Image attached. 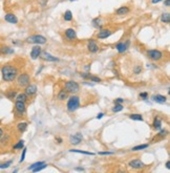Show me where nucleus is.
Returning <instances> with one entry per match:
<instances>
[{"label": "nucleus", "mask_w": 170, "mask_h": 173, "mask_svg": "<svg viewBox=\"0 0 170 173\" xmlns=\"http://www.w3.org/2000/svg\"><path fill=\"white\" fill-rule=\"evenodd\" d=\"M1 74H2V79L5 82H12L17 78L18 68L12 64H6L1 68Z\"/></svg>", "instance_id": "nucleus-1"}, {"label": "nucleus", "mask_w": 170, "mask_h": 173, "mask_svg": "<svg viewBox=\"0 0 170 173\" xmlns=\"http://www.w3.org/2000/svg\"><path fill=\"white\" fill-rule=\"evenodd\" d=\"M79 106H80V98L77 95H72L67 102V110L72 112L78 109Z\"/></svg>", "instance_id": "nucleus-2"}, {"label": "nucleus", "mask_w": 170, "mask_h": 173, "mask_svg": "<svg viewBox=\"0 0 170 173\" xmlns=\"http://www.w3.org/2000/svg\"><path fill=\"white\" fill-rule=\"evenodd\" d=\"M26 42L27 43H34V44H44L46 43V38L41 36V35H33L26 38Z\"/></svg>", "instance_id": "nucleus-3"}, {"label": "nucleus", "mask_w": 170, "mask_h": 173, "mask_svg": "<svg viewBox=\"0 0 170 173\" xmlns=\"http://www.w3.org/2000/svg\"><path fill=\"white\" fill-rule=\"evenodd\" d=\"M64 88L67 92H70V93H77L80 90V86L76 81H67L64 84Z\"/></svg>", "instance_id": "nucleus-4"}, {"label": "nucleus", "mask_w": 170, "mask_h": 173, "mask_svg": "<svg viewBox=\"0 0 170 173\" xmlns=\"http://www.w3.org/2000/svg\"><path fill=\"white\" fill-rule=\"evenodd\" d=\"M147 57L152 61H159L163 58V52L159 49H149L147 50Z\"/></svg>", "instance_id": "nucleus-5"}, {"label": "nucleus", "mask_w": 170, "mask_h": 173, "mask_svg": "<svg viewBox=\"0 0 170 173\" xmlns=\"http://www.w3.org/2000/svg\"><path fill=\"white\" fill-rule=\"evenodd\" d=\"M29 76L27 74H20L17 77V83L20 87H25L29 84Z\"/></svg>", "instance_id": "nucleus-6"}, {"label": "nucleus", "mask_w": 170, "mask_h": 173, "mask_svg": "<svg viewBox=\"0 0 170 173\" xmlns=\"http://www.w3.org/2000/svg\"><path fill=\"white\" fill-rule=\"evenodd\" d=\"M26 110V106L24 102H19L16 101L15 103V112L17 114V116H22V114H24Z\"/></svg>", "instance_id": "nucleus-7"}, {"label": "nucleus", "mask_w": 170, "mask_h": 173, "mask_svg": "<svg viewBox=\"0 0 170 173\" xmlns=\"http://www.w3.org/2000/svg\"><path fill=\"white\" fill-rule=\"evenodd\" d=\"M128 165H129V167L133 168V169H142V168L146 167V165L140 159H132L128 163Z\"/></svg>", "instance_id": "nucleus-8"}, {"label": "nucleus", "mask_w": 170, "mask_h": 173, "mask_svg": "<svg viewBox=\"0 0 170 173\" xmlns=\"http://www.w3.org/2000/svg\"><path fill=\"white\" fill-rule=\"evenodd\" d=\"M82 140H83V136H82L80 132H77L76 134H74V136H72L69 138V141H70V143H72V145L80 144L81 142H82Z\"/></svg>", "instance_id": "nucleus-9"}, {"label": "nucleus", "mask_w": 170, "mask_h": 173, "mask_svg": "<svg viewBox=\"0 0 170 173\" xmlns=\"http://www.w3.org/2000/svg\"><path fill=\"white\" fill-rule=\"evenodd\" d=\"M87 48H88V50H89L90 52H94V54L99 52V45L97 44V42H96L94 39H90V40L88 41Z\"/></svg>", "instance_id": "nucleus-10"}, {"label": "nucleus", "mask_w": 170, "mask_h": 173, "mask_svg": "<svg viewBox=\"0 0 170 173\" xmlns=\"http://www.w3.org/2000/svg\"><path fill=\"white\" fill-rule=\"evenodd\" d=\"M129 40H127L126 42H120V43H118L117 45H115V48H117V50H118L119 52H125L127 50V48H128V46H129Z\"/></svg>", "instance_id": "nucleus-11"}, {"label": "nucleus", "mask_w": 170, "mask_h": 173, "mask_svg": "<svg viewBox=\"0 0 170 173\" xmlns=\"http://www.w3.org/2000/svg\"><path fill=\"white\" fill-rule=\"evenodd\" d=\"M41 47L39 44H37L36 46H34L32 48V52H31V57H32L33 60H36L38 57H40V54H41Z\"/></svg>", "instance_id": "nucleus-12"}, {"label": "nucleus", "mask_w": 170, "mask_h": 173, "mask_svg": "<svg viewBox=\"0 0 170 173\" xmlns=\"http://www.w3.org/2000/svg\"><path fill=\"white\" fill-rule=\"evenodd\" d=\"M40 58L42 59V60H45V61H51V62H55V61H58L59 59L56 57H54V56H52L51 54H48L47 52H41L40 54Z\"/></svg>", "instance_id": "nucleus-13"}, {"label": "nucleus", "mask_w": 170, "mask_h": 173, "mask_svg": "<svg viewBox=\"0 0 170 173\" xmlns=\"http://www.w3.org/2000/svg\"><path fill=\"white\" fill-rule=\"evenodd\" d=\"M4 20H5L6 22L12 23V24H16V23H18V18L16 17V15H14L13 13H8V14H5V16H4Z\"/></svg>", "instance_id": "nucleus-14"}, {"label": "nucleus", "mask_w": 170, "mask_h": 173, "mask_svg": "<svg viewBox=\"0 0 170 173\" xmlns=\"http://www.w3.org/2000/svg\"><path fill=\"white\" fill-rule=\"evenodd\" d=\"M65 37L70 41H74L77 39V33L74 29H67L65 31Z\"/></svg>", "instance_id": "nucleus-15"}, {"label": "nucleus", "mask_w": 170, "mask_h": 173, "mask_svg": "<svg viewBox=\"0 0 170 173\" xmlns=\"http://www.w3.org/2000/svg\"><path fill=\"white\" fill-rule=\"evenodd\" d=\"M37 92V86L35 84H29L27 86H25V95H34Z\"/></svg>", "instance_id": "nucleus-16"}, {"label": "nucleus", "mask_w": 170, "mask_h": 173, "mask_svg": "<svg viewBox=\"0 0 170 173\" xmlns=\"http://www.w3.org/2000/svg\"><path fill=\"white\" fill-rule=\"evenodd\" d=\"M110 35H111V31L110 29H101L100 32H98L97 37L99 39H106V38L109 37Z\"/></svg>", "instance_id": "nucleus-17"}, {"label": "nucleus", "mask_w": 170, "mask_h": 173, "mask_svg": "<svg viewBox=\"0 0 170 173\" xmlns=\"http://www.w3.org/2000/svg\"><path fill=\"white\" fill-rule=\"evenodd\" d=\"M129 7H127V6H121V7H119L118 10H117V15L118 16H124V15H127L128 13H129Z\"/></svg>", "instance_id": "nucleus-18"}, {"label": "nucleus", "mask_w": 170, "mask_h": 173, "mask_svg": "<svg viewBox=\"0 0 170 173\" xmlns=\"http://www.w3.org/2000/svg\"><path fill=\"white\" fill-rule=\"evenodd\" d=\"M152 100L156 103H165V102L167 101V98L165 97V95H156L152 97Z\"/></svg>", "instance_id": "nucleus-19"}, {"label": "nucleus", "mask_w": 170, "mask_h": 173, "mask_svg": "<svg viewBox=\"0 0 170 173\" xmlns=\"http://www.w3.org/2000/svg\"><path fill=\"white\" fill-rule=\"evenodd\" d=\"M13 52H14V49L9 47V46H1L0 47V54H2V55H10Z\"/></svg>", "instance_id": "nucleus-20"}, {"label": "nucleus", "mask_w": 170, "mask_h": 173, "mask_svg": "<svg viewBox=\"0 0 170 173\" xmlns=\"http://www.w3.org/2000/svg\"><path fill=\"white\" fill-rule=\"evenodd\" d=\"M67 97H68V92L64 89L60 90L59 93H58V100L59 101H64L65 99H67Z\"/></svg>", "instance_id": "nucleus-21"}, {"label": "nucleus", "mask_w": 170, "mask_h": 173, "mask_svg": "<svg viewBox=\"0 0 170 173\" xmlns=\"http://www.w3.org/2000/svg\"><path fill=\"white\" fill-rule=\"evenodd\" d=\"M27 128V123L26 122H20L17 124V130L19 132H24Z\"/></svg>", "instance_id": "nucleus-22"}, {"label": "nucleus", "mask_w": 170, "mask_h": 173, "mask_svg": "<svg viewBox=\"0 0 170 173\" xmlns=\"http://www.w3.org/2000/svg\"><path fill=\"white\" fill-rule=\"evenodd\" d=\"M152 126L153 128L156 130H160L162 127V121L160 118H156L154 120H153V123H152Z\"/></svg>", "instance_id": "nucleus-23"}, {"label": "nucleus", "mask_w": 170, "mask_h": 173, "mask_svg": "<svg viewBox=\"0 0 170 173\" xmlns=\"http://www.w3.org/2000/svg\"><path fill=\"white\" fill-rule=\"evenodd\" d=\"M167 134H168L167 130H161V131L158 133V136L153 138V142H156V140H159V138H161V140H162V138H166V136H167Z\"/></svg>", "instance_id": "nucleus-24"}, {"label": "nucleus", "mask_w": 170, "mask_h": 173, "mask_svg": "<svg viewBox=\"0 0 170 173\" xmlns=\"http://www.w3.org/2000/svg\"><path fill=\"white\" fill-rule=\"evenodd\" d=\"M161 21L163 23H169L170 22V14L169 13H163L161 16Z\"/></svg>", "instance_id": "nucleus-25"}, {"label": "nucleus", "mask_w": 170, "mask_h": 173, "mask_svg": "<svg viewBox=\"0 0 170 173\" xmlns=\"http://www.w3.org/2000/svg\"><path fill=\"white\" fill-rule=\"evenodd\" d=\"M15 99H16V101L24 102V103H25L26 100H27V95H26L25 93H19V95H17L15 97Z\"/></svg>", "instance_id": "nucleus-26"}, {"label": "nucleus", "mask_w": 170, "mask_h": 173, "mask_svg": "<svg viewBox=\"0 0 170 173\" xmlns=\"http://www.w3.org/2000/svg\"><path fill=\"white\" fill-rule=\"evenodd\" d=\"M129 118L133 121H143V116L140 113H131L129 115Z\"/></svg>", "instance_id": "nucleus-27"}, {"label": "nucleus", "mask_w": 170, "mask_h": 173, "mask_svg": "<svg viewBox=\"0 0 170 173\" xmlns=\"http://www.w3.org/2000/svg\"><path fill=\"white\" fill-rule=\"evenodd\" d=\"M64 20L65 21H72V14L70 11H66L64 14Z\"/></svg>", "instance_id": "nucleus-28"}, {"label": "nucleus", "mask_w": 170, "mask_h": 173, "mask_svg": "<svg viewBox=\"0 0 170 173\" xmlns=\"http://www.w3.org/2000/svg\"><path fill=\"white\" fill-rule=\"evenodd\" d=\"M148 148V144H143V145H139V146H136V147H133L132 151H139V150H143V149H146Z\"/></svg>", "instance_id": "nucleus-29"}, {"label": "nucleus", "mask_w": 170, "mask_h": 173, "mask_svg": "<svg viewBox=\"0 0 170 173\" xmlns=\"http://www.w3.org/2000/svg\"><path fill=\"white\" fill-rule=\"evenodd\" d=\"M23 146H24V141H23V140H20V141L18 142L17 144L14 145V147H13V148H14L15 150H18V149H22Z\"/></svg>", "instance_id": "nucleus-30"}, {"label": "nucleus", "mask_w": 170, "mask_h": 173, "mask_svg": "<svg viewBox=\"0 0 170 173\" xmlns=\"http://www.w3.org/2000/svg\"><path fill=\"white\" fill-rule=\"evenodd\" d=\"M70 152H76V153H82V154H86V155H95V153L92 152H87V151H82V150H70Z\"/></svg>", "instance_id": "nucleus-31"}, {"label": "nucleus", "mask_w": 170, "mask_h": 173, "mask_svg": "<svg viewBox=\"0 0 170 173\" xmlns=\"http://www.w3.org/2000/svg\"><path fill=\"white\" fill-rule=\"evenodd\" d=\"M121 110H123V105L122 104H115V107L113 108V112H119Z\"/></svg>", "instance_id": "nucleus-32"}, {"label": "nucleus", "mask_w": 170, "mask_h": 173, "mask_svg": "<svg viewBox=\"0 0 170 173\" xmlns=\"http://www.w3.org/2000/svg\"><path fill=\"white\" fill-rule=\"evenodd\" d=\"M46 166H47V165H46L45 163H43L42 165H40V166H38L37 168H35V169H33V171H34V172H39V171H41L42 169H44V168H45Z\"/></svg>", "instance_id": "nucleus-33"}, {"label": "nucleus", "mask_w": 170, "mask_h": 173, "mask_svg": "<svg viewBox=\"0 0 170 173\" xmlns=\"http://www.w3.org/2000/svg\"><path fill=\"white\" fill-rule=\"evenodd\" d=\"M44 161H37V163H35V164H33L31 167L29 168V170H33V169H35V168H37L38 166H40V165L43 164Z\"/></svg>", "instance_id": "nucleus-34"}, {"label": "nucleus", "mask_w": 170, "mask_h": 173, "mask_svg": "<svg viewBox=\"0 0 170 173\" xmlns=\"http://www.w3.org/2000/svg\"><path fill=\"white\" fill-rule=\"evenodd\" d=\"M6 95H8V98H9V99H14L15 97H16V91L12 90V91L6 92Z\"/></svg>", "instance_id": "nucleus-35"}, {"label": "nucleus", "mask_w": 170, "mask_h": 173, "mask_svg": "<svg viewBox=\"0 0 170 173\" xmlns=\"http://www.w3.org/2000/svg\"><path fill=\"white\" fill-rule=\"evenodd\" d=\"M89 80H91L92 82H101V79L98 78V77H94V76H89Z\"/></svg>", "instance_id": "nucleus-36"}, {"label": "nucleus", "mask_w": 170, "mask_h": 173, "mask_svg": "<svg viewBox=\"0 0 170 173\" xmlns=\"http://www.w3.org/2000/svg\"><path fill=\"white\" fill-rule=\"evenodd\" d=\"M11 164H12V161H8V163H4V164H1V163H0V168H1V169L8 168Z\"/></svg>", "instance_id": "nucleus-37"}, {"label": "nucleus", "mask_w": 170, "mask_h": 173, "mask_svg": "<svg viewBox=\"0 0 170 173\" xmlns=\"http://www.w3.org/2000/svg\"><path fill=\"white\" fill-rule=\"evenodd\" d=\"M25 154H26V148H23V152H22V155H21V159H20V163H22L25 159Z\"/></svg>", "instance_id": "nucleus-38"}, {"label": "nucleus", "mask_w": 170, "mask_h": 173, "mask_svg": "<svg viewBox=\"0 0 170 173\" xmlns=\"http://www.w3.org/2000/svg\"><path fill=\"white\" fill-rule=\"evenodd\" d=\"M142 72V67L141 66H137L136 68H134V70H133V72L136 74V75H139L140 72Z\"/></svg>", "instance_id": "nucleus-39"}, {"label": "nucleus", "mask_w": 170, "mask_h": 173, "mask_svg": "<svg viewBox=\"0 0 170 173\" xmlns=\"http://www.w3.org/2000/svg\"><path fill=\"white\" fill-rule=\"evenodd\" d=\"M92 22H100V18L99 19H95ZM94 25L97 26V27H101V23H94Z\"/></svg>", "instance_id": "nucleus-40"}, {"label": "nucleus", "mask_w": 170, "mask_h": 173, "mask_svg": "<svg viewBox=\"0 0 170 173\" xmlns=\"http://www.w3.org/2000/svg\"><path fill=\"white\" fill-rule=\"evenodd\" d=\"M140 98L147 99L148 98V93H147V92H141V93H140Z\"/></svg>", "instance_id": "nucleus-41"}, {"label": "nucleus", "mask_w": 170, "mask_h": 173, "mask_svg": "<svg viewBox=\"0 0 170 173\" xmlns=\"http://www.w3.org/2000/svg\"><path fill=\"white\" fill-rule=\"evenodd\" d=\"M89 74H88V72H83V74H81V77H82V78L83 79H88L89 78Z\"/></svg>", "instance_id": "nucleus-42"}, {"label": "nucleus", "mask_w": 170, "mask_h": 173, "mask_svg": "<svg viewBox=\"0 0 170 173\" xmlns=\"http://www.w3.org/2000/svg\"><path fill=\"white\" fill-rule=\"evenodd\" d=\"M123 102H124V99H121V98L115 100V104H121V103H123Z\"/></svg>", "instance_id": "nucleus-43"}, {"label": "nucleus", "mask_w": 170, "mask_h": 173, "mask_svg": "<svg viewBox=\"0 0 170 173\" xmlns=\"http://www.w3.org/2000/svg\"><path fill=\"white\" fill-rule=\"evenodd\" d=\"M100 154H101V155H111V154H113V152H100Z\"/></svg>", "instance_id": "nucleus-44"}, {"label": "nucleus", "mask_w": 170, "mask_h": 173, "mask_svg": "<svg viewBox=\"0 0 170 173\" xmlns=\"http://www.w3.org/2000/svg\"><path fill=\"white\" fill-rule=\"evenodd\" d=\"M164 4H165V6H169L170 5V0H165Z\"/></svg>", "instance_id": "nucleus-45"}, {"label": "nucleus", "mask_w": 170, "mask_h": 173, "mask_svg": "<svg viewBox=\"0 0 170 173\" xmlns=\"http://www.w3.org/2000/svg\"><path fill=\"white\" fill-rule=\"evenodd\" d=\"M160 1H163V0H152V1H151V2H152L153 4H156V3H159Z\"/></svg>", "instance_id": "nucleus-46"}, {"label": "nucleus", "mask_w": 170, "mask_h": 173, "mask_svg": "<svg viewBox=\"0 0 170 173\" xmlns=\"http://www.w3.org/2000/svg\"><path fill=\"white\" fill-rule=\"evenodd\" d=\"M103 115H104V113H99V114L98 115H97V119H101L102 118V116H103Z\"/></svg>", "instance_id": "nucleus-47"}, {"label": "nucleus", "mask_w": 170, "mask_h": 173, "mask_svg": "<svg viewBox=\"0 0 170 173\" xmlns=\"http://www.w3.org/2000/svg\"><path fill=\"white\" fill-rule=\"evenodd\" d=\"M2 136H3V130L0 128V140H1V138H2Z\"/></svg>", "instance_id": "nucleus-48"}, {"label": "nucleus", "mask_w": 170, "mask_h": 173, "mask_svg": "<svg viewBox=\"0 0 170 173\" xmlns=\"http://www.w3.org/2000/svg\"><path fill=\"white\" fill-rule=\"evenodd\" d=\"M166 167H167L168 169H170V161H168L167 163H166Z\"/></svg>", "instance_id": "nucleus-49"}, {"label": "nucleus", "mask_w": 170, "mask_h": 173, "mask_svg": "<svg viewBox=\"0 0 170 173\" xmlns=\"http://www.w3.org/2000/svg\"><path fill=\"white\" fill-rule=\"evenodd\" d=\"M56 140H57L58 143H61V142H62V138H56Z\"/></svg>", "instance_id": "nucleus-50"}, {"label": "nucleus", "mask_w": 170, "mask_h": 173, "mask_svg": "<svg viewBox=\"0 0 170 173\" xmlns=\"http://www.w3.org/2000/svg\"><path fill=\"white\" fill-rule=\"evenodd\" d=\"M77 170L78 171H84V169L83 168H77Z\"/></svg>", "instance_id": "nucleus-51"}, {"label": "nucleus", "mask_w": 170, "mask_h": 173, "mask_svg": "<svg viewBox=\"0 0 170 173\" xmlns=\"http://www.w3.org/2000/svg\"><path fill=\"white\" fill-rule=\"evenodd\" d=\"M69 1H74V0H69Z\"/></svg>", "instance_id": "nucleus-52"}, {"label": "nucleus", "mask_w": 170, "mask_h": 173, "mask_svg": "<svg viewBox=\"0 0 170 173\" xmlns=\"http://www.w3.org/2000/svg\"><path fill=\"white\" fill-rule=\"evenodd\" d=\"M0 122H1V121H0Z\"/></svg>", "instance_id": "nucleus-53"}]
</instances>
